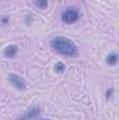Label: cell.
Masks as SVG:
<instances>
[{"instance_id": "6da1fadb", "label": "cell", "mask_w": 119, "mask_h": 120, "mask_svg": "<svg viewBox=\"0 0 119 120\" xmlns=\"http://www.w3.org/2000/svg\"><path fill=\"white\" fill-rule=\"evenodd\" d=\"M51 48L56 53L66 56V57H74V56H77V52H79L76 43L64 36H55L51 41Z\"/></svg>"}, {"instance_id": "7a4b0ae2", "label": "cell", "mask_w": 119, "mask_h": 120, "mask_svg": "<svg viewBox=\"0 0 119 120\" xmlns=\"http://www.w3.org/2000/svg\"><path fill=\"white\" fill-rule=\"evenodd\" d=\"M60 18H62L63 24H67V25L76 24L79 21V18H80V11L76 10V8H73V7H70V8H67V10H64L62 13Z\"/></svg>"}, {"instance_id": "3957f363", "label": "cell", "mask_w": 119, "mask_h": 120, "mask_svg": "<svg viewBox=\"0 0 119 120\" xmlns=\"http://www.w3.org/2000/svg\"><path fill=\"white\" fill-rule=\"evenodd\" d=\"M8 81H10V84H11L14 88H17L18 91H24L27 88L25 80H24L23 77L17 75V74H8Z\"/></svg>"}, {"instance_id": "277c9868", "label": "cell", "mask_w": 119, "mask_h": 120, "mask_svg": "<svg viewBox=\"0 0 119 120\" xmlns=\"http://www.w3.org/2000/svg\"><path fill=\"white\" fill-rule=\"evenodd\" d=\"M39 112H41V108L38 105H34V106H31L30 109H28L27 113H24L21 117H18L17 120H32L34 117L39 116Z\"/></svg>"}, {"instance_id": "5b68a950", "label": "cell", "mask_w": 119, "mask_h": 120, "mask_svg": "<svg viewBox=\"0 0 119 120\" xmlns=\"http://www.w3.org/2000/svg\"><path fill=\"white\" fill-rule=\"evenodd\" d=\"M18 53V46H16V45H10V46H7L6 49H4V56L6 57H14Z\"/></svg>"}, {"instance_id": "8992f818", "label": "cell", "mask_w": 119, "mask_h": 120, "mask_svg": "<svg viewBox=\"0 0 119 120\" xmlns=\"http://www.w3.org/2000/svg\"><path fill=\"white\" fill-rule=\"evenodd\" d=\"M105 61H107V64H108V66H115V64H116V63L119 61L118 53H115V52L109 53V55L105 57Z\"/></svg>"}, {"instance_id": "52a82bcc", "label": "cell", "mask_w": 119, "mask_h": 120, "mask_svg": "<svg viewBox=\"0 0 119 120\" xmlns=\"http://www.w3.org/2000/svg\"><path fill=\"white\" fill-rule=\"evenodd\" d=\"M34 4H35V7H36V8L44 10V8H46V7H48V0H34Z\"/></svg>"}, {"instance_id": "ba28073f", "label": "cell", "mask_w": 119, "mask_h": 120, "mask_svg": "<svg viewBox=\"0 0 119 120\" xmlns=\"http://www.w3.org/2000/svg\"><path fill=\"white\" fill-rule=\"evenodd\" d=\"M55 71L59 73V74L64 71V64H63L62 61H58V63H56V66H55Z\"/></svg>"}, {"instance_id": "9c48e42d", "label": "cell", "mask_w": 119, "mask_h": 120, "mask_svg": "<svg viewBox=\"0 0 119 120\" xmlns=\"http://www.w3.org/2000/svg\"><path fill=\"white\" fill-rule=\"evenodd\" d=\"M112 95H114V90H112V88H108L107 92H105V99H111Z\"/></svg>"}, {"instance_id": "30bf717a", "label": "cell", "mask_w": 119, "mask_h": 120, "mask_svg": "<svg viewBox=\"0 0 119 120\" xmlns=\"http://www.w3.org/2000/svg\"><path fill=\"white\" fill-rule=\"evenodd\" d=\"M8 20H10V17H7V15H6V17H3L1 22H3V24H7V22H8Z\"/></svg>"}, {"instance_id": "8fae6325", "label": "cell", "mask_w": 119, "mask_h": 120, "mask_svg": "<svg viewBox=\"0 0 119 120\" xmlns=\"http://www.w3.org/2000/svg\"><path fill=\"white\" fill-rule=\"evenodd\" d=\"M42 120H49V119H42Z\"/></svg>"}]
</instances>
